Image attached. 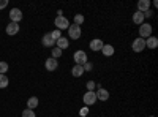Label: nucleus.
I'll return each instance as SVG.
<instances>
[{"instance_id":"c85d7f7f","label":"nucleus","mask_w":158,"mask_h":117,"mask_svg":"<svg viewBox=\"0 0 158 117\" xmlns=\"http://www.w3.org/2000/svg\"><path fill=\"white\" fill-rule=\"evenodd\" d=\"M6 5H8V0H0V10L6 8Z\"/></svg>"},{"instance_id":"0eeeda50","label":"nucleus","mask_w":158,"mask_h":117,"mask_svg":"<svg viewBox=\"0 0 158 117\" xmlns=\"http://www.w3.org/2000/svg\"><path fill=\"white\" fill-rule=\"evenodd\" d=\"M131 49L135 51V52H142L144 49H146V40H142V38H136L131 44Z\"/></svg>"},{"instance_id":"ddd939ff","label":"nucleus","mask_w":158,"mask_h":117,"mask_svg":"<svg viewBox=\"0 0 158 117\" xmlns=\"http://www.w3.org/2000/svg\"><path fill=\"white\" fill-rule=\"evenodd\" d=\"M95 94H97L98 101H108L109 100V92L106 89H98V92H95Z\"/></svg>"},{"instance_id":"a878e982","label":"nucleus","mask_w":158,"mask_h":117,"mask_svg":"<svg viewBox=\"0 0 158 117\" xmlns=\"http://www.w3.org/2000/svg\"><path fill=\"white\" fill-rule=\"evenodd\" d=\"M87 89H89V92H95L97 82H95V81H89V82H87Z\"/></svg>"},{"instance_id":"a211bd4d","label":"nucleus","mask_w":158,"mask_h":117,"mask_svg":"<svg viewBox=\"0 0 158 117\" xmlns=\"http://www.w3.org/2000/svg\"><path fill=\"white\" fill-rule=\"evenodd\" d=\"M144 13H141V11H136L135 15H133V22L136 24V25H141V24H144Z\"/></svg>"},{"instance_id":"4468645a","label":"nucleus","mask_w":158,"mask_h":117,"mask_svg":"<svg viewBox=\"0 0 158 117\" xmlns=\"http://www.w3.org/2000/svg\"><path fill=\"white\" fill-rule=\"evenodd\" d=\"M101 52H103V56H104V57H111V56H114L115 49H114V46H112V44H103Z\"/></svg>"},{"instance_id":"39448f33","label":"nucleus","mask_w":158,"mask_h":117,"mask_svg":"<svg viewBox=\"0 0 158 117\" xmlns=\"http://www.w3.org/2000/svg\"><path fill=\"white\" fill-rule=\"evenodd\" d=\"M82 101H84L85 106L95 105V103L98 101V100H97V94H95V92H89V90H87V92L84 94V97H82Z\"/></svg>"},{"instance_id":"423d86ee","label":"nucleus","mask_w":158,"mask_h":117,"mask_svg":"<svg viewBox=\"0 0 158 117\" xmlns=\"http://www.w3.org/2000/svg\"><path fill=\"white\" fill-rule=\"evenodd\" d=\"M21 21H22V11L19 8H11L10 10V22L19 24Z\"/></svg>"},{"instance_id":"1a4fd4ad","label":"nucleus","mask_w":158,"mask_h":117,"mask_svg":"<svg viewBox=\"0 0 158 117\" xmlns=\"http://www.w3.org/2000/svg\"><path fill=\"white\" fill-rule=\"evenodd\" d=\"M103 41H101V38H94V40L90 41V49L94 51V52H98V51H101V48H103Z\"/></svg>"},{"instance_id":"412c9836","label":"nucleus","mask_w":158,"mask_h":117,"mask_svg":"<svg viewBox=\"0 0 158 117\" xmlns=\"http://www.w3.org/2000/svg\"><path fill=\"white\" fill-rule=\"evenodd\" d=\"M84 21H85V18H84L82 15H76V16L73 18V24L79 25V27H81V25L84 24Z\"/></svg>"},{"instance_id":"7c9ffc66","label":"nucleus","mask_w":158,"mask_h":117,"mask_svg":"<svg viewBox=\"0 0 158 117\" xmlns=\"http://www.w3.org/2000/svg\"><path fill=\"white\" fill-rule=\"evenodd\" d=\"M150 117H153V115H150Z\"/></svg>"},{"instance_id":"f8f14e48","label":"nucleus","mask_w":158,"mask_h":117,"mask_svg":"<svg viewBox=\"0 0 158 117\" xmlns=\"http://www.w3.org/2000/svg\"><path fill=\"white\" fill-rule=\"evenodd\" d=\"M150 10V0H139L138 2V10L136 11H141V13H146Z\"/></svg>"},{"instance_id":"4be33fe9","label":"nucleus","mask_w":158,"mask_h":117,"mask_svg":"<svg viewBox=\"0 0 158 117\" xmlns=\"http://www.w3.org/2000/svg\"><path fill=\"white\" fill-rule=\"evenodd\" d=\"M62 52H63V51H60L59 48H52V51H51V56H52V59H59V57L62 56Z\"/></svg>"},{"instance_id":"aec40b11","label":"nucleus","mask_w":158,"mask_h":117,"mask_svg":"<svg viewBox=\"0 0 158 117\" xmlns=\"http://www.w3.org/2000/svg\"><path fill=\"white\" fill-rule=\"evenodd\" d=\"M10 84V79L6 74H0V89H6Z\"/></svg>"},{"instance_id":"20e7f679","label":"nucleus","mask_w":158,"mask_h":117,"mask_svg":"<svg viewBox=\"0 0 158 117\" xmlns=\"http://www.w3.org/2000/svg\"><path fill=\"white\" fill-rule=\"evenodd\" d=\"M81 33H82V30H81L79 25L70 24V27H68V36L70 38H73V40H79V38H81Z\"/></svg>"},{"instance_id":"f03ea898","label":"nucleus","mask_w":158,"mask_h":117,"mask_svg":"<svg viewBox=\"0 0 158 117\" xmlns=\"http://www.w3.org/2000/svg\"><path fill=\"white\" fill-rule=\"evenodd\" d=\"M73 60H74L76 65H84V63L89 62V56H87L85 51L79 49V51H76V52L73 54Z\"/></svg>"},{"instance_id":"f257e3e1","label":"nucleus","mask_w":158,"mask_h":117,"mask_svg":"<svg viewBox=\"0 0 158 117\" xmlns=\"http://www.w3.org/2000/svg\"><path fill=\"white\" fill-rule=\"evenodd\" d=\"M54 25H56V29L60 30V32H62V30H68V27H70V21L62 15V16H57V18L54 19Z\"/></svg>"},{"instance_id":"bb28decb","label":"nucleus","mask_w":158,"mask_h":117,"mask_svg":"<svg viewBox=\"0 0 158 117\" xmlns=\"http://www.w3.org/2000/svg\"><path fill=\"white\" fill-rule=\"evenodd\" d=\"M82 67H84V71H92V70H94V63L87 62V63H84V65H82Z\"/></svg>"},{"instance_id":"dca6fc26","label":"nucleus","mask_w":158,"mask_h":117,"mask_svg":"<svg viewBox=\"0 0 158 117\" xmlns=\"http://www.w3.org/2000/svg\"><path fill=\"white\" fill-rule=\"evenodd\" d=\"M158 46V38L156 36H149L147 40H146V48H149V49H155Z\"/></svg>"},{"instance_id":"393cba45","label":"nucleus","mask_w":158,"mask_h":117,"mask_svg":"<svg viewBox=\"0 0 158 117\" xmlns=\"http://www.w3.org/2000/svg\"><path fill=\"white\" fill-rule=\"evenodd\" d=\"M22 117H36V114L32 109H24L22 111Z\"/></svg>"},{"instance_id":"7ed1b4c3","label":"nucleus","mask_w":158,"mask_h":117,"mask_svg":"<svg viewBox=\"0 0 158 117\" xmlns=\"http://www.w3.org/2000/svg\"><path fill=\"white\" fill-rule=\"evenodd\" d=\"M149 36H152V25L149 22H144V24L139 25V38L147 40Z\"/></svg>"},{"instance_id":"b1692460","label":"nucleus","mask_w":158,"mask_h":117,"mask_svg":"<svg viewBox=\"0 0 158 117\" xmlns=\"http://www.w3.org/2000/svg\"><path fill=\"white\" fill-rule=\"evenodd\" d=\"M8 68H10V65L6 62H0V74H5L8 71Z\"/></svg>"},{"instance_id":"9b49d317","label":"nucleus","mask_w":158,"mask_h":117,"mask_svg":"<svg viewBox=\"0 0 158 117\" xmlns=\"http://www.w3.org/2000/svg\"><path fill=\"white\" fill-rule=\"evenodd\" d=\"M5 32H6L8 35H16V33H19V24H16V22H10V24L6 25Z\"/></svg>"},{"instance_id":"9d476101","label":"nucleus","mask_w":158,"mask_h":117,"mask_svg":"<svg viewBox=\"0 0 158 117\" xmlns=\"http://www.w3.org/2000/svg\"><path fill=\"white\" fill-rule=\"evenodd\" d=\"M41 44H43L44 48H54L56 41L52 40L51 33H46V35H43V38H41Z\"/></svg>"},{"instance_id":"6ab92c4d","label":"nucleus","mask_w":158,"mask_h":117,"mask_svg":"<svg viewBox=\"0 0 158 117\" xmlns=\"http://www.w3.org/2000/svg\"><path fill=\"white\" fill-rule=\"evenodd\" d=\"M38 103H40V100H38L36 97H30V98L27 100V109L35 111V108L38 106Z\"/></svg>"},{"instance_id":"6e6552de","label":"nucleus","mask_w":158,"mask_h":117,"mask_svg":"<svg viewBox=\"0 0 158 117\" xmlns=\"http://www.w3.org/2000/svg\"><path fill=\"white\" fill-rule=\"evenodd\" d=\"M57 67H59L57 59H52V57L46 59V62H44V68H46L48 71H56V70H57Z\"/></svg>"},{"instance_id":"f3484780","label":"nucleus","mask_w":158,"mask_h":117,"mask_svg":"<svg viewBox=\"0 0 158 117\" xmlns=\"http://www.w3.org/2000/svg\"><path fill=\"white\" fill-rule=\"evenodd\" d=\"M71 74L74 77H81L84 74V67H82V65H74V67L71 68Z\"/></svg>"},{"instance_id":"2eb2a0df","label":"nucleus","mask_w":158,"mask_h":117,"mask_svg":"<svg viewBox=\"0 0 158 117\" xmlns=\"http://www.w3.org/2000/svg\"><path fill=\"white\" fill-rule=\"evenodd\" d=\"M56 44H57V48L60 51H63V49H67L70 46V40H68V38H65V36H62V38H59V40L56 41Z\"/></svg>"},{"instance_id":"5701e85b","label":"nucleus","mask_w":158,"mask_h":117,"mask_svg":"<svg viewBox=\"0 0 158 117\" xmlns=\"http://www.w3.org/2000/svg\"><path fill=\"white\" fill-rule=\"evenodd\" d=\"M49 33H51V36H52V40H54V41H57L59 38H62V32L57 30V29H56V30H52V32H49Z\"/></svg>"},{"instance_id":"cd10ccee","label":"nucleus","mask_w":158,"mask_h":117,"mask_svg":"<svg viewBox=\"0 0 158 117\" xmlns=\"http://www.w3.org/2000/svg\"><path fill=\"white\" fill-rule=\"evenodd\" d=\"M89 114V106H84L81 111H79V115H81V117H85Z\"/></svg>"},{"instance_id":"c756f323","label":"nucleus","mask_w":158,"mask_h":117,"mask_svg":"<svg viewBox=\"0 0 158 117\" xmlns=\"http://www.w3.org/2000/svg\"><path fill=\"white\" fill-rule=\"evenodd\" d=\"M150 16H153V11H152V10H149V11L144 13V18H150Z\"/></svg>"}]
</instances>
